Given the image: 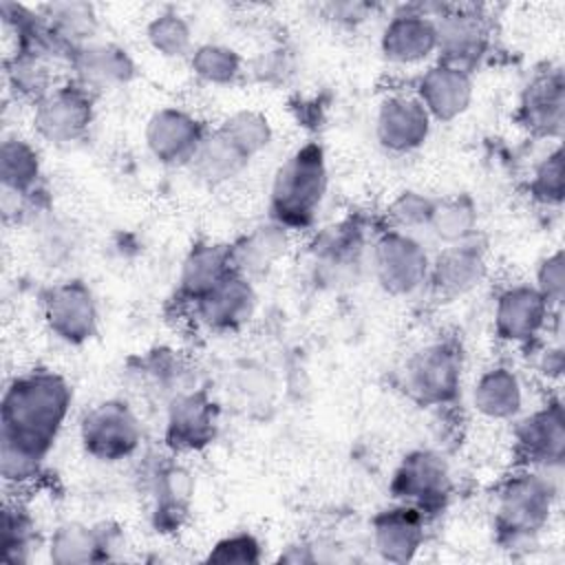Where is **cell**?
<instances>
[{"label": "cell", "instance_id": "obj_38", "mask_svg": "<svg viewBox=\"0 0 565 565\" xmlns=\"http://www.w3.org/2000/svg\"><path fill=\"white\" fill-rule=\"evenodd\" d=\"M530 194L534 201L552 207L563 201V150L556 146L534 168L530 179Z\"/></svg>", "mask_w": 565, "mask_h": 565}, {"label": "cell", "instance_id": "obj_37", "mask_svg": "<svg viewBox=\"0 0 565 565\" xmlns=\"http://www.w3.org/2000/svg\"><path fill=\"white\" fill-rule=\"evenodd\" d=\"M33 543V521L18 503L4 505L2 514V556L9 563H22L29 558Z\"/></svg>", "mask_w": 565, "mask_h": 565}, {"label": "cell", "instance_id": "obj_14", "mask_svg": "<svg viewBox=\"0 0 565 565\" xmlns=\"http://www.w3.org/2000/svg\"><path fill=\"white\" fill-rule=\"evenodd\" d=\"M256 289L249 278L230 269L210 291L192 302L194 318L210 331L232 333L243 329L256 311Z\"/></svg>", "mask_w": 565, "mask_h": 565}, {"label": "cell", "instance_id": "obj_6", "mask_svg": "<svg viewBox=\"0 0 565 565\" xmlns=\"http://www.w3.org/2000/svg\"><path fill=\"white\" fill-rule=\"evenodd\" d=\"M373 274L391 296H411L428 282L430 256L415 234L386 230L373 243Z\"/></svg>", "mask_w": 565, "mask_h": 565}, {"label": "cell", "instance_id": "obj_3", "mask_svg": "<svg viewBox=\"0 0 565 565\" xmlns=\"http://www.w3.org/2000/svg\"><path fill=\"white\" fill-rule=\"evenodd\" d=\"M558 499V472L521 468L497 490L494 530L505 547L527 545L550 523Z\"/></svg>", "mask_w": 565, "mask_h": 565}, {"label": "cell", "instance_id": "obj_34", "mask_svg": "<svg viewBox=\"0 0 565 565\" xmlns=\"http://www.w3.org/2000/svg\"><path fill=\"white\" fill-rule=\"evenodd\" d=\"M190 66L201 82L214 84V86H227L238 79L243 71V60L234 49L225 44L205 42L190 53Z\"/></svg>", "mask_w": 565, "mask_h": 565}, {"label": "cell", "instance_id": "obj_18", "mask_svg": "<svg viewBox=\"0 0 565 565\" xmlns=\"http://www.w3.org/2000/svg\"><path fill=\"white\" fill-rule=\"evenodd\" d=\"M486 247H481L477 243V236H472L463 243L446 245L430 260L428 285L439 298L455 300L479 287L486 278Z\"/></svg>", "mask_w": 565, "mask_h": 565}, {"label": "cell", "instance_id": "obj_1", "mask_svg": "<svg viewBox=\"0 0 565 565\" xmlns=\"http://www.w3.org/2000/svg\"><path fill=\"white\" fill-rule=\"evenodd\" d=\"M73 404L68 382L46 369L15 375L0 406V472L22 486L40 475Z\"/></svg>", "mask_w": 565, "mask_h": 565}, {"label": "cell", "instance_id": "obj_2", "mask_svg": "<svg viewBox=\"0 0 565 565\" xmlns=\"http://www.w3.org/2000/svg\"><path fill=\"white\" fill-rule=\"evenodd\" d=\"M329 185L327 157L318 141L296 148L276 170L269 190L271 221L291 230H305L316 221Z\"/></svg>", "mask_w": 565, "mask_h": 565}, {"label": "cell", "instance_id": "obj_42", "mask_svg": "<svg viewBox=\"0 0 565 565\" xmlns=\"http://www.w3.org/2000/svg\"><path fill=\"white\" fill-rule=\"evenodd\" d=\"M539 371L545 375V377H561V371H563V349L561 344L556 347H547L541 358H539Z\"/></svg>", "mask_w": 565, "mask_h": 565}, {"label": "cell", "instance_id": "obj_32", "mask_svg": "<svg viewBox=\"0 0 565 565\" xmlns=\"http://www.w3.org/2000/svg\"><path fill=\"white\" fill-rule=\"evenodd\" d=\"M428 230L444 243L455 245L472 238L477 234V205L466 194H455L435 201Z\"/></svg>", "mask_w": 565, "mask_h": 565}, {"label": "cell", "instance_id": "obj_16", "mask_svg": "<svg viewBox=\"0 0 565 565\" xmlns=\"http://www.w3.org/2000/svg\"><path fill=\"white\" fill-rule=\"evenodd\" d=\"M205 135L203 124L177 106L159 108L146 124V146L163 166H190Z\"/></svg>", "mask_w": 565, "mask_h": 565}, {"label": "cell", "instance_id": "obj_5", "mask_svg": "<svg viewBox=\"0 0 565 565\" xmlns=\"http://www.w3.org/2000/svg\"><path fill=\"white\" fill-rule=\"evenodd\" d=\"M141 424L124 399H104L79 419V441L88 457L117 463L132 457L141 446Z\"/></svg>", "mask_w": 565, "mask_h": 565}, {"label": "cell", "instance_id": "obj_4", "mask_svg": "<svg viewBox=\"0 0 565 565\" xmlns=\"http://www.w3.org/2000/svg\"><path fill=\"white\" fill-rule=\"evenodd\" d=\"M463 375V351L452 338H435L419 347L404 366L406 393L424 406L457 399Z\"/></svg>", "mask_w": 565, "mask_h": 565}, {"label": "cell", "instance_id": "obj_30", "mask_svg": "<svg viewBox=\"0 0 565 565\" xmlns=\"http://www.w3.org/2000/svg\"><path fill=\"white\" fill-rule=\"evenodd\" d=\"M7 79L15 95L38 104L55 88L51 53L40 49H18V53L7 64Z\"/></svg>", "mask_w": 565, "mask_h": 565}, {"label": "cell", "instance_id": "obj_26", "mask_svg": "<svg viewBox=\"0 0 565 565\" xmlns=\"http://www.w3.org/2000/svg\"><path fill=\"white\" fill-rule=\"evenodd\" d=\"M230 269L232 265L227 247L214 243H196L183 258L179 274V294L192 305L205 291H210Z\"/></svg>", "mask_w": 565, "mask_h": 565}, {"label": "cell", "instance_id": "obj_17", "mask_svg": "<svg viewBox=\"0 0 565 565\" xmlns=\"http://www.w3.org/2000/svg\"><path fill=\"white\" fill-rule=\"evenodd\" d=\"M218 430V413L203 391H183L170 399L166 444L174 452H196L210 446Z\"/></svg>", "mask_w": 565, "mask_h": 565}, {"label": "cell", "instance_id": "obj_29", "mask_svg": "<svg viewBox=\"0 0 565 565\" xmlns=\"http://www.w3.org/2000/svg\"><path fill=\"white\" fill-rule=\"evenodd\" d=\"M40 177V152L22 137H7L0 146V181L4 194L29 196Z\"/></svg>", "mask_w": 565, "mask_h": 565}, {"label": "cell", "instance_id": "obj_40", "mask_svg": "<svg viewBox=\"0 0 565 565\" xmlns=\"http://www.w3.org/2000/svg\"><path fill=\"white\" fill-rule=\"evenodd\" d=\"M534 287L539 289V294L547 300V305L552 309H558L563 305V296H565V260H563V252L561 249H556L554 254L545 256L539 263Z\"/></svg>", "mask_w": 565, "mask_h": 565}, {"label": "cell", "instance_id": "obj_8", "mask_svg": "<svg viewBox=\"0 0 565 565\" xmlns=\"http://www.w3.org/2000/svg\"><path fill=\"white\" fill-rule=\"evenodd\" d=\"M514 424V444L523 466L561 472L565 457V417L561 399H547V404L516 417Z\"/></svg>", "mask_w": 565, "mask_h": 565}, {"label": "cell", "instance_id": "obj_12", "mask_svg": "<svg viewBox=\"0 0 565 565\" xmlns=\"http://www.w3.org/2000/svg\"><path fill=\"white\" fill-rule=\"evenodd\" d=\"M380 51L388 64L417 66L437 55V22L426 7H404L382 29Z\"/></svg>", "mask_w": 565, "mask_h": 565}, {"label": "cell", "instance_id": "obj_9", "mask_svg": "<svg viewBox=\"0 0 565 565\" xmlns=\"http://www.w3.org/2000/svg\"><path fill=\"white\" fill-rule=\"evenodd\" d=\"M439 62L472 73L488 51L490 26L475 7H448L435 11Z\"/></svg>", "mask_w": 565, "mask_h": 565}, {"label": "cell", "instance_id": "obj_23", "mask_svg": "<svg viewBox=\"0 0 565 565\" xmlns=\"http://www.w3.org/2000/svg\"><path fill=\"white\" fill-rule=\"evenodd\" d=\"M71 66L77 75L75 82L90 93L121 86L135 75V64L128 51L110 42H90L77 49L71 55Z\"/></svg>", "mask_w": 565, "mask_h": 565}, {"label": "cell", "instance_id": "obj_20", "mask_svg": "<svg viewBox=\"0 0 565 565\" xmlns=\"http://www.w3.org/2000/svg\"><path fill=\"white\" fill-rule=\"evenodd\" d=\"M519 121L536 137H561L565 121V79L561 68L539 73L523 88Z\"/></svg>", "mask_w": 565, "mask_h": 565}, {"label": "cell", "instance_id": "obj_41", "mask_svg": "<svg viewBox=\"0 0 565 565\" xmlns=\"http://www.w3.org/2000/svg\"><path fill=\"white\" fill-rule=\"evenodd\" d=\"M207 561L214 563H258L260 561V543L254 534L236 532L221 539L207 554Z\"/></svg>", "mask_w": 565, "mask_h": 565}, {"label": "cell", "instance_id": "obj_11", "mask_svg": "<svg viewBox=\"0 0 565 565\" xmlns=\"http://www.w3.org/2000/svg\"><path fill=\"white\" fill-rule=\"evenodd\" d=\"M552 307L530 282H514L499 291L492 324L501 342L523 347L534 342L547 327Z\"/></svg>", "mask_w": 565, "mask_h": 565}, {"label": "cell", "instance_id": "obj_24", "mask_svg": "<svg viewBox=\"0 0 565 565\" xmlns=\"http://www.w3.org/2000/svg\"><path fill=\"white\" fill-rule=\"evenodd\" d=\"M285 249H287V230L274 221L252 230L238 243L227 247L232 269L243 274L249 280L269 271L274 263L285 254Z\"/></svg>", "mask_w": 565, "mask_h": 565}, {"label": "cell", "instance_id": "obj_39", "mask_svg": "<svg viewBox=\"0 0 565 565\" xmlns=\"http://www.w3.org/2000/svg\"><path fill=\"white\" fill-rule=\"evenodd\" d=\"M435 210V201L424 196L422 192H402L391 205H388V221L393 230H402L408 234H415L422 227L430 225V216Z\"/></svg>", "mask_w": 565, "mask_h": 565}, {"label": "cell", "instance_id": "obj_28", "mask_svg": "<svg viewBox=\"0 0 565 565\" xmlns=\"http://www.w3.org/2000/svg\"><path fill=\"white\" fill-rule=\"evenodd\" d=\"M247 159L218 128L214 132H207L205 139L201 141L194 159L190 161V170L194 177L207 185H218L225 183L234 177H238L247 163Z\"/></svg>", "mask_w": 565, "mask_h": 565}, {"label": "cell", "instance_id": "obj_19", "mask_svg": "<svg viewBox=\"0 0 565 565\" xmlns=\"http://www.w3.org/2000/svg\"><path fill=\"white\" fill-rule=\"evenodd\" d=\"M413 93L433 121H452L472 102V73L437 62L417 77Z\"/></svg>", "mask_w": 565, "mask_h": 565}, {"label": "cell", "instance_id": "obj_10", "mask_svg": "<svg viewBox=\"0 0 565 565\" xmlns=\"http://www.w3.org/2000/svg\"><path fill=\"white\" fill-rule=\"evenodd\" d=\"M93 121V93L77 82L55 86L33 110V126L49 143H73L82 139Z\"/></svg>", "mask_w": 565, "mask_h": 565}, {"label": "cell", "instance_id": "obj_36", "mask_svg": "<svg viewBox=\"0 0 565 565\" xmlns=\"http://www.w3.org/2000/svg\"><path fill=\"white\" fill-rule=\"evenodd\" d=\"M218 130L247 157H256L271 143V126L265 115L256 110H236L223 124Z\"/></svg>", "mask_w": 565, "mask_h": 565}, {"label": "cell", "instance_id": "obj_25", "mask_svg": "<svg viewBox=\"0 0 565 565\" xmlns=\"http://www.w3.org/2000/svg\"><path fill=\"white\" fill-rule=\"evenodd\" d=\"M192 499V477L179 463L159 466L152 475V514L159 530H177Z\"/></svg>", "mask_w": 565, "mask_h": 565}, {"label": "cell", "instance_id": "obj_27", "mask_svg": "<svg viewBox=\"0 0 565 565\" xmlns=\"http://www.w3.org/2000/svg\"><path fill=\"white\" fill-rule=\"evenodd\" d=\"M60 46L73 55L77 49L93 42L97 31V13L88 2H51L40 15Z\"/></svg>", "mask_w": 565, "mask_h": 565}, {"label": "cell", "instance_id": "obj_22", "mask_svg": "<svg viewBox=\"0 0 565 565\" xmlns=\"http://www.w3.org/2000/svg\"><path fill=\"white\" fill-rule=\"evenodd\" d=\"M472 408L490 422H512L521 415L525 393L514 369L494 364L477 377L472 386Z\"/></svg>", "mask_w": 565, "mask_h": 565}, {"label": "cell", "instance_id": "obj_35", "mask_svg": "<svg viewBox=\"0 0 565 565\" xmlns=\"http://www.w3.org/2000/svg\"><path fill=\"white\" fill-rule=\"evenodd\" d=\"M148 44L163 57H190L192 49V29L188 20L177 11H163L154 15L146 26Z\"/></svg>", "mask_w": 565, "mask_h": 565}, {"label": "cell", "instance_id": "obj_31", "mask_svg": "<svg viewBox=\"0 0 565 565\" xmlns=\"http://www.w3.org/2000/svg\"><path fill=\"white\" fill-rule=\"evenodd\" d=\"M108 545H110V539L106 536V532L86 527L82 523H66L53 532L49 552L53 563L68 565V563L99 561L104 558L102 552Z\"/></svg>", "mask_w": 565, "mask_h": 565}, {"label": "cell", "instance_id": "obj_7", "mask_svg": "<svg viewBox=\"0 0 565 565\" xmlns=\"http://www.w3.org/2000/svg\"><path fill=\"white\" fill-rule=\"evenodd\" d=\"M452 490L446 459L428 448L411 450L393 472L391 492L397 503L417 508L422 514L439 512Z\"/></svg>", "mask_w": 565, "mask_h": 565}, {"label": "cell", "instance_id": "obj_33", "mask_svg": "<svg viewBox=\"0 0 565 565\" xmlns=\"http://www.w3.org/2000/svg\"><path fill=\"white\" fill-rule=\"evenodd\" d=\"M362 245L364 241L358 225H351V223L333 225L324 230L313 243L316 265L320 263L324 271H333L335 267L338 271H344L349 265L355 263L358 254L362 252Z\"/></svg>", "mask_w": 565, "mask_h": 565}, {"label": "cell", "instance_id": "obj_15", "mask_svg": "<svg viewBox=\"0 0 565 565\" xmlns=\"http://www.w3.org/2000/svg\"><path fill=\"white\" fill-rule=\"evenodd\" d=\"M430 126L433 119L415 93H391L377 106L375 137L388 152L406 154L422 148Z\"/></svg>", "mask_w": 565, "mask_h": 565}, {"label": "cell", "instance_id": "obj_13", "mask_svg": "<svg viewBox=\"0 0 565 565\" xmlns=\"http://www.w3.org/2000/svg\"><path fill=\"white\" fill-rule=\"evenodd\" d=\"M42 311L51 333L68 344H82L97 331V302L84 280L53 285L44 294Z\"/></svg>", "mask_w": 565, "mask_h": 565}, {"label": "cell", "instance_id": "obj_21", "mask_svg": "<svg viewBox=\"0 0 565 565\" xmlns=\"http://www.w3.org/2000/svg\"><path fill=\"white\" fill-rule=\"evenodd\" d=\"M426 514L406 503H395L373 516L371 534L375 552L391 563L413 561L424 545Z\"/></svg>", "mask_w": 565, "mask_h": 565}]
</instances>
